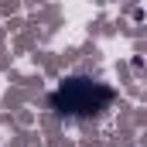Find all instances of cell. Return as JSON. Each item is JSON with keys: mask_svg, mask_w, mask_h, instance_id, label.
Segmentation results:
<instances>
[{"mask_svg": "<svg viewBox=\"0 0 147 147\" xmlns=\"http://www.w3.org/2000/svg\"><path fill=\"white\" fill-rule=\"evenodd\" d=\"M113 103V89L96 82V79H86V75H72L65 79L51 96H48V106L58 113V116H72V120H92L103 110H110Z\"/></svg>", "mask_w": 147, "mask_h": 147, "instance_id": "6da1fadb", "label": "cell"}, {"mask_svg": "<svg viewBox=\"0 0 147 147\" xmlns=\"http://www.w3.org/2000/svg\"><path fill=\"white\" fill-rule=\"evenodd\" d=\"M130 65H134V69H137V72H144V69H147V62H144V55H134V58H130Z\"/></svg>", "mask_w": 147, "mask_h": 147, "instance_id": "7a4b0ae2", "label": "cell"}]
</instances>
